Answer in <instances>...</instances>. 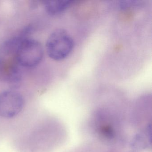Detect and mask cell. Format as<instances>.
I'll use <instances>...</instances> for the list:
<instances>
[{
	"instance_id": "2",
	"label": "cell",
	"mask_w": 152,
	"mask_h": 152,
	"mask_svg": "<svg viewBox=\"0 0 152 152\" xmlns=\"http://www.w3.org/2000/svg\"><path fill=\"white\" fill-rule=\"evenodd\" d=\"M15 53L18 63L26 67L38 65L41 62L44 56V50L40 42L30 38L22 42Z\"/></svg>"
},
{
	"instance_id": "1",
	"label": "cell",
	"mask_w": 152,
	"mask_h": 152,
	"mask_svg": "<svg viewBox=\"0 0 152 152\" xmlns=\"http://www.w3.org/2000/svg\"><path fill=\"white\" fill-rule=\"evenodd\" d=\"M74 42L66 30L57 29L47 39L46 49L48 56L53 60L60 61L68 56L72 50Z\"/></svg>"
},
{
	"instance_id": "3",
	"label": "cell",
	"mask_w": 152,
	"mask_h": 152,
	"mask_svg": "<svg viewBox=\"0 0 152 152\" xmlns=\"http://www.w3.org/2000/svg\"><path fill=\"white\" fill-rule=\"evenodd\" d=\"M24 100L20 93L14 90L0 93V116L12 118L18 115L23 108Z\"/></svg>"
},
{
	"instance_id": "5",
	"label": "cell",
	"mask_w": 152,
	"mask_h": 152,
	"mask_svg": "<svg viewBox=\"0 0 152 152\" xmlns=\"http://www.w3.org/2000/svg\"><path fill=\"white\" fill-rule=\"evenodd\" d=\"M7 80L12 90L19 88L22 81L21 71L16 66L11 67L7 75Z\"/></svg>"
},
{
	"instance_id": "4",
	"label": "cell",
	"mask_w": 152,
	"mask_h": 152,
	"mask_svg": "<svg viewBox=\"0 0 152 152\" xmlns=\"http://www.w3.org/2000/svg\"><path fill=\"white\" fill-rule=\"evenodd\" d=\"M72 1L66 0H53L44 1L46 12L50 15H59L65 11Z\"/></svg>"
}]
</instances>
